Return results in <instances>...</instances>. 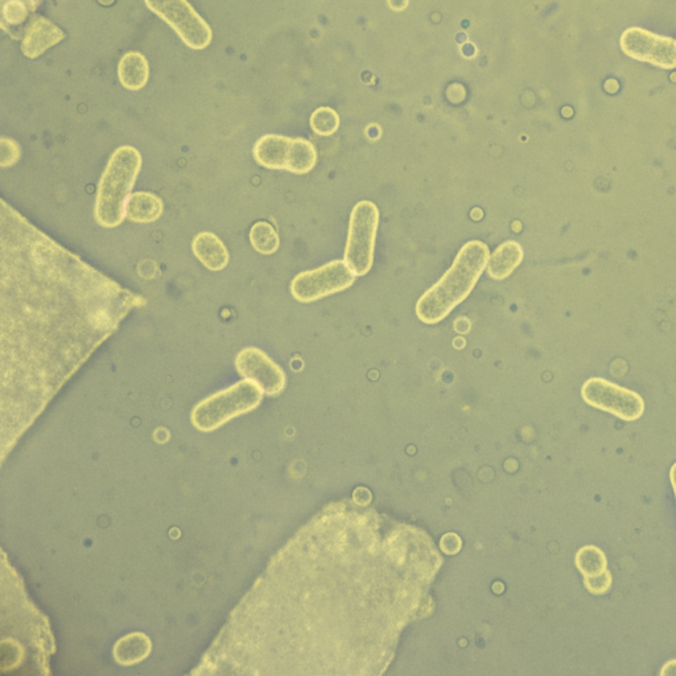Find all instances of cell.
I'll list each match as a JSON object with an SVG mask.
<instances>
[{
	"instance_id": "9a60e30c",
	"label": "cell",
	"mask_w": 676,
	"mask_h": 676,
	"mask_svg": "<svg viewBox=\"0 0 676 676\" xmlns=\"http://www.w3.org/2000/svg\"><path fill=\"white\" fill-rule=\"evenodd\" d=\"M522 246L515 241H506L490 255L486 273L493 281H505L522 263Z\"/></svg>"
},
{
	"instance_id": "44dd1931",
	"label": "cell",
	"mask_w": 676,
	"mask_h": 676,
	"mask_svg": "<svg viewBox=\"0 0 676 676\" xmlns=\"http://www.w3.org/2000/svg\"><path fill=\"white\" fill-rule=\"evenodd\" d=\"M310 127L320 137H331L340 127V116L332 107H318L309 119Z\"/></svg>"
},
{
	"instance_id": "4fadbf2b",
	"label": "cell",
	"mask_w": 676,
	"mask_h": 676,
	"mask_svg": "<svg viewBox=\"0 0 676 676\" xmlns=\"http://www.w3.org/2000/svg\"><path fill=\"white\" fill-rule=\"evenodd\" d=\"M65 38L63 30L55 26L51 21L46 18H38L27 30L21 41V51L24 56L36 58L41 56L46 49L56 46Z\"/></svg>"
},
{
	"instance_id": "5bb4252c",
	"label": "cell",
	"mask_w": 676,
	"mask_h": 676,
	"mask_svg": "<svg viewBox=\"0 0 676 676\" xmlns=\"http://www.w3.org/2000/svg\"><path fill=\"white\" fill-rule=\"evenodd\" d=\"M192 251L207 270L217 273L225 270L229 251L225 243L210 232H199L192 241Z\"/></svg>"
},
{
	"instance_id": "d6986e66",
	"label": "cell",
	"mask_w": 676,
	"mask_h": 676,
	"mask_svg": "<svg viewBox=\"0 0 676 676\" xmlns=\"http://www.w3.org/2000/svg\"><path fill=\"white\" fill-rule=\"evenodd\" d=\"M249 238H250L254 250L260 254L271 255L276 253L279 246H281V238H279L275 227L266 223V221L255 223L251 227Z\"/></svg>"
},
{
	"instance_id": "4316f807",
	"label": "cell",
	"mask_w": 676,
	"mask_h": 676,
	"mask_svg": "<svg viewBox=\"0 0 676 676\" xmlns=\"http://www.w3.org/2000/svg\"><path fill=\"white\" fill-rule=\"evenodd\" d=\"M670 479H672V489H674L676 495V462L670 470Z\"/></svg>"
},
{
	"instance_id": "d4e9b609",
	"label": "cell",
	"mask_w": 676,
	"mask_h": 676,
	"mask_svg": "<svg viewBox=\"0 0 676 676\" xmlns=\"http://www.w3.org/2000/svg\"><path fill=\"white\" fill-rule=\"evenodd\" d=\"M661 675H676V659H672V661L667 662V663L664 664Z\"/></svg>"
},
{
	"instance_id": "2e32d148",
	"label": "cell",
	"mask_w": 676,
	"mask_h": 676,
	"mask_svg": "<svg viewBox=\"0 0 676 676\" xmlns=\"http://www.w3.org/2000/svg\"><path fill=\"white\" fill-rule=\"evenodd\" d=\"M118 77L123 88L140 90L149 80L148 60L140 52H129L119 61Z\"/></svg>"
},
{
	"instance_id": "277c9868",
	"label": "cell",
	"mask_w": 676,
	"mask_h": 676,
	"mask_svg": "<svg viewBox=\"0 0 676 676\" xmlns=\"http://www.w3.org/2000/svg\"><path fill=\"white\" fill-rule=\"evenodd\" d=\"M141 163L140 152L135 147L121 146L113 152L97 190L94 217L98 225L114 229L123 223Z\"/></svg>"
},
{
	"instance_id": "7c38bea8",
	"label": "cell",
	"mask_w": 676,
	"mask_h": 676,
	"mask_svg": "<svg viewBox=\"0 0 676 676\" xmlns=\"http://www.w3.org/2000/svg\"><path fill=\"white\" fill-rule=\"evenodd\" d=\"M235 368L243 379L254 382L263 394L276 396L285 389L284 371L260 349L254 346L242 349L235 357Z\"/></svg>"
},
{
	"instance_id": "6da1fadb",
	"label": "cell",
	"mask_w": 676,
	"mask_h": 676,
	"mask_svg": "<svg viewBox=\"0 0 676 676\" xmlns=\"http://www.w3.org/2000/svg\"><path fill=\"white\" fill-rule=\"evenodd\" d=\"M442 565L422 528L357 500L325 507L268 578L276 672L384 674L404 629L434 611L431 588Z\"/></svg>"
},
{
	"instance_id": "5b68a950",
	"label": "cell",
	"mask_w": 676,
	"mask_h": 676,
	"mask_svg": "<svg viewBox=\"0 0 676 676\" xmlns=\"http://www.w3.org/2000/svg\"><path fill=\"white\" fill-rule=\"evenodd\" d=\"M262 399V390L243 379L199 401L192 411L193 426L202 432L215 431L234 418L253 411Z\"/></svg>"
},
{
	"instance_id": "8fae6325",
	"label": "cell",
	"mask_w": 676,
	"mask_h": 676,
	"mask_svg": "<svg viewBox=\"0 0 676 676\" xmlns=\"http://www.w3.org/2000/svg\"><path fill=\"white\" fill-rule=\"evenodd\" d=\"M620 46L623 54L634 60L666 71L676 69V40L669 36L631 27L621 36Z\"/></svg>"
},
{
	"instance_id": "52a82bcc",
	"label": "cell",
	"mask_w": 676,
	"mask_h": 676,
	"mask_svg": "<svg viewBox=\"0 0 676 676\" xmlns=\"http://www.w3.org/2000/svg\"><path fill=\"white\" fill-rule=\"evenodd\" d=\"M378 224V207L374 202H359L351 210L345 262L357 276L367 275L371 270Z\"/></svg>"
},
{
	"instance_id": "e0dca14e",
	"label": "cell",
	"mask_w": 676,
	"mask_h": 676,
	"mask_svg": "<svg viewBox=\"0 0 676 676\" xmlns=\"http://www.w3.org/2000/svg\"><path fill=\"white\" fill-rule=\"evenodd\" d=\"M165 205L159 196L151 192L131 193L126 207V218L132 223H155L162 217Z\"/></svg>"
},
{
	"instance_id": "484cf974",
	"label": "cell",
	"mask_w": 676,
	"mask_h": 676,
	"mask_svg": "<svg viewBox=\"0 0 676 676\" xmlns=\"http://www.w3.org/2000/svg\"><path fill=\"white\" fill-rule=\"evenodd\" d=\"M390 7L395 11H403L409 5V0H389Z\"/></svg>"
},
{
	"instance_id": "603a6c76",
	"label": "cell",
	"mask_w": 676,
	"mask_h": 676,
	"mask_svg": "<svg viewBox=\"0 0 676 676\" xmlns=\"http://www.w3.org/2000/svg\"><path fill=\"white\" fill-rule=\"evenodd\" d=\"M612 581H613V579H612V573L608 570H604L600 575L584 578L587 589L593 595H605V593L611 591Z\"/></svg>"
},
{
	"instance_id": "ffe728a7",
	"label": "cell",
	"mask_w": 676,
	"mask_h": 676,
	"mask_svg": "<svg viewBox=\"0 0 676 676\" xmlns=\"http://www.w3.org/2000/svg\"><path fill=\"white\" fill-rule=\"evenodd\" d=\"M576 565L583 573L584 578L600 575L608 567L605 553L595 545L581 548L576 555Z\"/></svg>"
},
{
	"instance_id": "7402d4cb",
	"label": "cell",
	"mask_w": 676,
	"mask_h": 676,
	"mask_svg": "<svg viewBox=\"0 0 676 676\" xmlns=\"http://www.w3.org/2000/svg\"><path fill=\"white\" fill-rule=\"evenodd\" d=\"M21 156V148L15 140L2 138L0 139V165L3 168L13 167Z\"/></svg>"
},
{
	"instance_id": "ba28073f",
	"label": "cell",
	"mask_w": 676,
	"mask_h": 676,
	"mask_svg": "<svg viewBox=\"0 0 676 676\" xmlns=\"http://www.w3.org/2000/svg\"><path fill=\"white\" fill-rule=\"evenodd\" d=\"M144 3L148 10L163 19L190 48L201 51L212 43V29L188 0H144Z\"/></svg>"
},
{
	"instance_id": "3957f363",
	"label": "cell",
	"mask_w": 676,
	"mask_h": 676,
	"mask_svg": "<svg viewBox=\"0 0 676 676\" xmlns=\"http://www.w3.org/2000/svg\"><path fill=\"white\" fill-rule=\"evenodd\" d=\"M490 250L481 241H470L460 249L453 265L436 284L423 293L417 316L428 325L440 323L461 304L486 270Z\"/></svg>"
},
{
	"instance_id": "ac0fdd59",
	"label": "cell",
	"mask_w": 676,
	"mask_h": 676,
	"mask_svg": "<svg viewBox=\"0 0 676 676\" xmlns=\"http://www.w3.org/2000/svg\"><path fill=\"white\" fill-rule=\"evenodd\" d=\"M151 639L144 633H131L122 637L114 646V659L121 666H132L144 661L151 653Z\"/></svg>"
},
{
	"instance_id": "7a4b0ae2",
	"label": "cell",
	"mask_w": 676,
	"mask_h": 676,
	"mask_svg": "<svg viewBox=\"0 0 676 676\" xmlns=\"http://www.w3.org/2000/svg\"><path fill=\"white\" fill-rule=\"evenodd\" d=\"M0 224L3 381L32 376L55 392L146 300L61 248L5 201Z\"/></svg>"
},
{
	"instance_id": "9c48e42d",
	"label": "cell",
	"mask_w": 676,
	"mask_h": 676,
	"mask_svg": "<svg viewBox=\"0 0 676 676\" xmlns=\"http://www.w3.org/2000/svg\"><path fill=\"white\" fill-rule=\"evenodd\" d=\"M356 276L345 260H334L296 275L291 283V293L299 303H313L348 290L356 282Z\"/></svg>"
},
{
	"instance_id": "cb8c5ba5",
	"label": "cell",
	"mask_w": 676,
	"mask_h": 676,
	"mask_svg": "<svg viewBox=\"0 0 676 676\" xmlns=\"http://www.w3.org/2000/svg\"><path fill=\"white\" fill-rule=\"evenodd\" d=\"M451 542L450 545H442V550L447 553H456L461 547V540L454 534H450Z\"/></svg>"
},
{
	"instance_id": "30bf717a",
	"label": "cell",
	"mask_w": 676,
	"mask_h": 676,
	"mask_svg": "<svg viewBox=\"0 0 676 676\" xmlns=\"http://www.w3.org/2000/svg\"><path fill=\"white\" fill-rule=\"evenodd\" d=\"M581 396L589 406L613 414L625 422L638 420L645 412V401L641 395L606 379H588L583 384Z\"/></svg>"
},
{
	"instance_id": "8992f818",
	"label": "cell",
	"mask_w": 676,
	"mask_h": 676,
	"mask_svg": "<svg viewBox=\"0 0 676 676\" xmlns=\"http://www.w3.org/2000/svg\"><path fill=\"white\" fill-rule=\"evenodd\" d=\"M255 162L267 169H283L295 174H307L317 163V152L309 140L268 134L255 143Z\"/></svg>"
}]
</instances>
